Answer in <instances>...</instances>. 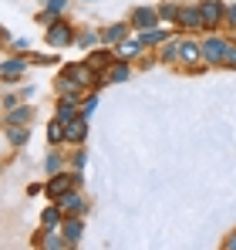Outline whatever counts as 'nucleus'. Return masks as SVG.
I'll return each instance as SVG.
<instances>
[{
	"label": "nucleus",
	"instance_id": "a878e982",
	"mask_svg": "<svg viewBox=\"0 0 236 250\" xmlns=\"http://www.w3.org/2000/svg\"><path fill=\"white\" fill-rule=\"evenodd\" d=\"M226 64H230V68H236V44H230V47H226Z\"/></svg>",
	"mask_w": 236,
	"mask_h": 250
},
{
	"label": "nucleus",
	"instance_id": "f8f14e48",
	"mask_svg": "<svg viewBox=\"0 0 236 250\" xmlns=\"http://www.w3.org/2000/svg\"><path fill=\"white\" fill-rule=\"evenodd\" d=\"M81 233H84L81 220H71V223L64 227V240H68V244H75V240H81Z\"/></svg>",
	"mask_w": 236,
	"mask_h": 250
},
{
	"label": "nucleus",
	"instance_id": "4be33fe9",
	"mask_svg": "<svg viewBox=\"0 0 236 250\" xmlns=\"http://www.w3.org/2000/svg\"><path fill=\"white\" fill-rule=\"evenodd\" d=\"M64 244H68L64 237H47V240H44V247H47V250H64Z\"/></svg>",
	"mask_w": 236,
	"mask_h": 250
},
{
	"label": "nucleus",
	"instance_id": "393cba45",
	"mask_svg": "<svg viewBox=\"0 0 236 250\" xmlns=\"http://www.w3.org/2000/svg\"><path fill=\"white\" fill-rule=\"evenodd\" d=\"M47 10H51V14H61V10H64V0H47Z\"/></svg>",
	"mask_w": 236,
	"mask_h": 250
},
{
	"label": "nucleus",
	"instance_id": "6e6552de",
	"mask_svg": "<svg viewBox=\"0 0 236 250\" xmlns=\"http://www.w3.org/2000/svg\"><path fill=\"white\" fill-rule=\"evenodd\" d=\"M24 71H27V61H24V58H20V61H3V78H7V82H14V78L24 75Z\"/></svg>",
	"mask_w": 236,
	"mask_h": 250
},
{
	"label": "nucleus",
	"instance_id": "cd10ccee",
	"mask_svg": "<svg viewBox=\"0 0 236 250\" xmlns=\"http://www.w3.org/2000/svg\"><path fill=\"white\" fill-rule=\"evenodd\" d=\"M230 21H233V24H236V7H230Z\"/></svg>",
	"mask_w": 236,
	"mask_h": 250
},
{
	"label": "nucleus",
	"instance_id": "f257e3e1",
	"mask_svg": "<svg viewBox=\"0 0 236 250\" xmlns=\"http://www.w3.org/2000/svg\"><path fill=\"white\" fill-rule=\"evenodd\" d=\"M71 41H75V34H71V27H68V24L54 21V24L47 27V44H51V47H68Z\"/></svg>",
	"mask_w": 236,
	"mask_h": 250
},
{
	"label": "nucleus",
	"instance_id": "0eeeda50",
	"mask_svg": "<svg viewBox=\"0 0 236 250\" xmlns=\"http://www.w3.org/2000/svg\"><path fill=\"white\" fill-rule=\"evenodd\" d=\"M71 186H75V176H54L51 186H47V193H51V196H64Z\"/></svg>",
	"mask_w": 236,
	"mask_h": 250
},
{
	"label": "nucleus",
	"instance_id": "2eb2a0df",
	"mask_svg": "<svg viewBox=\"0 0 236 250\" xmlns=\"http://www.w3.org/2000/svg\"><path fill=\"white\" fill-rule=\"evenodd\" d=\"M61 223V207H51V209H44V227L47 230H54Z\"/></svg>",
	"mask_w": 236,
	"mask_h": 250
},
{
	"label": "nucleus",
	"instance_id": "a211bd4d",
	"mask_svg": "<svg viewBox=\"0 0 236 250\" xmlns=\"http://www.w3.org/2000/svg\"><path fill=\"white\" fill-rule=\"evenodd\" d=\"M61 163H64V159H61V156H58V152H51V156H47V163H44V166H47V172H51V176H58V172H61Z\"/></svg>",
	"mask_w": 236,
	"mask_h": 250
},
{
	"label": "nucleus",
	"instance_id": "f3484780",
	"mask_svg": "<svg viewBox=\"0 0 236 250\" xmlns=\"http://www.w3.org/2000/svg\"><path fill=\"white\" fill-rule=\"evenodd\" d=\"M7 135H10V142H14V146L27 142V128H17V125H10V128H7Z\"/></svg>",
	"mask_w": 236,
	"mask_h": 250
},
{
	"label": "nucleus",
	"instance_id": "bb28decb",
	"mask_svg": "<svg viewBox=\"0 0 236 250\" xmlns=\"http://www.w3.org/2000/svg\"><path fill=\"white\" fill-rule=\"evenodd\" d=\"M226 250H236V233L230 237V244H226Z\"/></svg>",
	"mask_w": 236,
	"mask_h": 250
},
{
	"label": "nucleus",
	"instance_id": "aec40b11",
	"mask_svg": "<svg viewBox=\"0 0 236 250\" xmlns=\"http://www.w3.org/2000/svg\"><path fill=\"white\" fill-rule=\"evenodd\" d=\"M108 78H112V82H125V78H128V64H115V68L108 71Z\"/></svg>",
	"mask_w": 236,
	"mask_h": 250
},
{
	"label": "nucleus",
	"instance_id": "f03ea898",
	"mask_svg": "<svg viewBox=\"0 0 236 250\" xmlns=\"http://www.w3.org/2000/svg\"><path fill=\"white\" fill-rule=\"evenodd\" d=\"M226 47H230L226 41L213 38V41L202 44V58H206V61H213V64H219V61H226Z\"/></svg>",
	"mask_w": 236,
	"mask_h": 250
},
{
	"label": "nucleus",
	"instance_id": "20e7f679",
	"mask_svg": "<svg viewBox=\"0 0 236 250\" xmlns=\"http://www.w3.org/2000/svg\"><path fill=\"white\" fill-rule=\"evenodd\" d=\"M179 24H182V27H206L202 10H199V7H186V10H179Z\"/></svg>",
	"mask_w": 236,
	"mask_h": 250
},
{
	"label": "nucleus",
	"instance_id": "dca6fc26",
	"mask_svg": "<svg viewBox=\"0 0 236 250\" xmlns=\"http://www.w3.org/2000/svg\"><path fill=\"white\" fill-rule=\"evenodd\" d=\"M47 139H51V142H61V139H64V122H61V119L47 125Z\"/></svg>",
	"mask_w": 236,
	"mask_h": 250
},
{
	"label": "nucleus",
	"instance_id": "423d86ee",
	"mask_svg": "<svg viewBox=\"0 0 236 250\" xmlns=\"http://www.w3.org/2000/svg\"><path fill=\"white\" fill-rule=\"evenodd\" d=\"M199 54H202V47H196L193 41H179V44H176V58H182L186 64H193Z\"/></svg>",
	"mask_w": 236,
	"mask_h": 250
},
{
	"label": "nucleus",
	"instance_id": "1a4fd4ad",
	"mask_svg": "<svg viewBox=\"0 0 236 250\" xmlns=\"http://www.w3.org/2000/svg\"><path fill=\"white\" fill-rule=\"evenodd\" d=\"M81 207H84V203H81L78 193H64V196H61V213H78Z\"/></svg>",
	"mask_w": 236,
	"mask_h": 250
},
{
	"label": "nucleus",
	"instance_id": "4468645a",
	"mask_svg": "<svg viewBox=\"0 0 236 250\" xmlns=\"http://www.w3.org/2000/svg\"><path fill=\"white\" fill-rule=\"evenodd\" d=\"M58 119H61V122H71V119H75V98H68V95L61 98V115H58Z\"/></svg>",
	"mask_w": 236,
	"mask_h": 250
},
{
	"label": "nucleus",
	"instance_id": "9d476101",
	"mask_svg": "<svg viewBox=\"0 0 236 250\" xmlns=\"http://www.w3.org/2000/svg\"><path fill=\"white\" fill-rule=\"evenodd\" d=\"M84 119H78V122H68V128H64V139H71V142H81L84 139Z\"/></svg>",
	"mask_w": 236,
	"mask_h": 250
},
{
	"label": "nucleus",
	"instance_id": "b1692460",
	"mask_svg": "<svg viewBox=\"0 0 236 250\" xmlns=\"http://www.w3.org/2000/svg\"><path fill=\"white\" fill-rule=\"evenodd\" d=\"M95 105H98V102H95V95H91V98H88V102H84V105H81V115H84V119H88V115H91V112H95Z\"/></svg>",
	"mask_w": 236,
	"mask_h": 250
},
{
	"label": "nucleus",
	"instance_id": "6ab92c4d",
	"mask_svg": "<svg viewBox=\"0 0 236 250\" xmlns=\"http://www.w3.org/2000/svg\"><path fill=\"white\" fill-rule=\"evenodd\" d=\"M121 38H125V27H121V24H115V27H112V31L105 34V44H118Z\"/></svg>",
	"mask_w": 236,
	"mask_h": 250
},
{
	"label": "nucleus",
	"instance_id": "ddd939ff",
	"mask_svg": "<svg viewBox=\"0 0 236 250\" xmlns=\"http://www.w3.org/2000/svg\"><path fill=\"white\" fill-rule=\"evenodd\" d=\"M31 115H34L31 108H14V112L7 115V122H10V125H20V122H24V125H27V122H31Z\"/></svg>",
	"mask_w": 236,
	"mask_h": 250
},
{
	"label": "nucleus",
	"instance_id": "7ed1b4c3",
	"mask_svg": "<svg viewBox=\"0 0 236 250\" xmlns=\"http://www.w3.org/2000/svg\"><path fill=\"white\" fill-rule=\"evenodd\" d=\"M132 24L135 27H158V10H152V7H135L132 10Z\"/></svg>",
	"mask_w": 236,
	"mask_h": 250
},
{
	"label": "nucleus",
	"instance_id": "39448f33",
	"mask_svg": "<svg viewBox=\"0 0 236 250\" xmlns=\"http://www.w3.org/2000/svg\"><path fill=\"white\" fill-rule=\"evenodd\" d=\"M199 10H202V21H206V27H209V24H216V21L223 17V3H219V0H206Z\"/></svg>",
	"mask_w": 236,
	"mask_h": 250
},
{
	"label": "nucleus",
	"instance_id": "9b49d317",
	"mask_svg": "<svg viewBox=\"0 0 236 250\" xmlns=\"http://www.w3.org/2000/svg\"><path fill=\"white\" fill-rule=\"evenodd\" d=\"M142 51V41H121V47H118V58L121 61H128L132 54H138Z\"/></svg>",
	"mask_w": 236,
	"mask_h": 250
},
{
	"label": "nucleus",
	"instance_id": "5701e85b",
	"mask_svg": "<svg viewBox=\"0 0 236 250\" xmlns=\"http://www.w3.org/2000/svg\"><path fill=\"white\" fill-rule=\"evenodd\" d=\"M88 64H91V68H101V64H108V54H105V51H98V54H95Z\"/></svg>",
	"mask_w": 236,
	"mask_h": 250
},
{
	"label": "nucleus",
	"instance_id": "412c9836",
	"mask_svg": "<svg viewBox=\"0 0 236 250\" xmlns=\"http://www.w3.org/2000/svg\"><path fill=\"white\" fill-rule=\"evenodd\" d=\"M158 41H165V31H145L142 34V44H158Z\"/></svg>",
	"mask_w": 236,
	"mask_h": 250
}]
</instances>
